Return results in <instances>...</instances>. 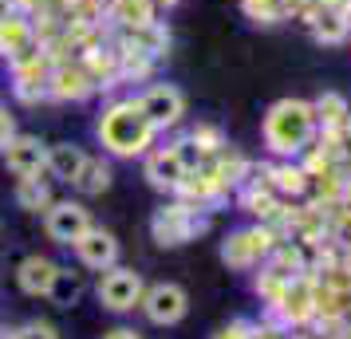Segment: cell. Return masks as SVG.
Wrapping results in <instances>:
<instances>
[{
  "mask_svg": "<svg viewBox=\"0 0 351 339\" xmlns=\"http://www.w3.org/2000/svg\"><path fill=\"white\" fill-rule=\"evenodd\" d=\"M143 276L134 273V268H127V264H111V268H103V276H99V304L107 307V312H130V307H138V300H143Z\"/></svg>",
  "mask_w": 351,
  "mask_h": 339,
  "instance_id": "5",
  "label": "cell"
},
{
  "mask_svg": "<svg viewBox=\"0 0 351 339\" xmlns=\"http://www.w3.org/2000/svg\"><path fill=\"white\" fill-rule=\"evenodd\" d=\"M16 339H60L56 336V327L51 323H44V320H32V323H24L20 331H12Z\"/></svg>",
  "mask_w": 351,
  "mask_h": 339,
  "instance_id": "26",
  "label": "cell"
},
{
  "mask_svg": "<svg viewBox=\"0 0 351 339\" xmlns=\"http://www.w3.org/2000/svg\"><path fill=\"white\" fill-rule=\"evenodd\" d=\"M316 111L308 99H276L261 118V138L272 158H300L316 142Z\"/></svg>",
  "mask_w": 351,
  "mask_h": 339,
  "instance_id": "1",
  "label": "cell"
},
{
  "mask_svg": "<svg viewBox=\"0 0 351 339\" xmlns=\"http://www.w3.org/2000/svg\"><path fill=\"white\" fill-rule=\"evenodd\" d=\"M12 71V95L16 103L24 107H36V103H44L48 99V71H51V55L44 48L28 55V60H16V64H8Z\"/></svg>",
  "mask_w": 351,
  "mask_h": 339,
  "instance_id": "8",
  "label": "cell"
},
{
  "mask_svg": "<svg viewBox=\"0 0 351 339\" xmlns=\"http://www.w3.org/2000/svg\"><path fill=\"white\" fill-rule=\"evenodd\" d=\"M138 307L146 312V320H150V323H158V327H174V323L186 320V312H190V296H186V288H182V284L162 280V284L143 288Z\"/></svg>",
  "mask_w": 351,
  "mask_h": 339,
  "instance_id": "6",
  "label": "cell"
},
{
  "mask_svg": "<svg viewBox=\"0 0 351 339\" xmlns=\"http://www.w3.org/2000/svg\"><path fill=\"white\" fill-rule=\"evenodd\" d=\"M348 40H351V36H348Z\"/></svg>",
  "mask_w": 351,
  "mask_h": 339,
  "instance_id": "34",
  "label": "cell"
},
{
  "mask_svg": "<svg viewBox=\"0 0 351 339\" xmlns=\"http://www.w3.org/2000/svg\"><path fill=\"white\" fill-rule=\"evenodd\" d=\"M12 12H16V8H12V0H0V20L12 16Z\"/></svg>",
  "mask_w": 351,
  "mask_h": 339,
  "instance_id": "30",
  "label": "cell"
},
{
  "mask_svg": "<svg viewBox=\"0 0 351 339\" xmlns=\"http://www.w3.org/2000/svg\"><path fill=\"white\" fill-rule=\"evenodd\" d=\"M95 225L91 221V213L83 201H51L48 210H44V233H48L56 244H75L87 233V229Z\"/></svg>",
  "mask_w": 351,
  "mask_h": 339,
  "instance_id": "9",
  "label": "cell"
},
{
  "mask_svg": "<svg viewBox=\"0 0 351 339\" xmlns=\"http://www.w3.org/2000/svg\"><path fill=\"white\" fill-rule=\"evenodd\" d=\"M206 229L209 217L197 205H186V201H170V205L154 210V217H150V237L162 249H178V244L193 241L197 233H206Z\"/></svg>",
  "mask_w": 351,
  "mask_h": 339,
  "instance_id": "3",
  "label": "cell"
},
{
  "mask_svg": "<svg viewBox=\"0 0 351 339\" xmlns=\"http://www.w3.org/2000/svg\"><path fill=\"white\" fill-rule=\"evenodd\" d=\"M12 134H16V118H12V111L0 103V150L8 146V138H12Z\"/></svg>",
  "mask_w": 351,
  "mask_h": 339,
  "instance_id": "27",
  "label": "cell"
},
{
  "mask_svg": "<svg viewBox=\"0 0 351 339\" xmlns=\"http://www.w3.org/2000/svg\"><path fill=\"white\" fill-rule=\"evenodd\" d=\"M119 44H130V48L146 51L150 60H162L170 51V28L162 20H146V24H134V28H123L119 32Z\"/></svg>",
  "mask_w": 351,
  "mask_h": 339,
  "instance_id": "17",
  "label": "cell"
},
{
  "mask_svg": "<svg viewBox=\"0 0 351 339\" xmlns=\"http://www.w3.org/2000/svg\"><path fill=\"white\" fill-rule=\"evenodd\" d=\"M312 111H316L319 130H332V127H343V118L351 114V103H348V95H339V91H324V95L312 99Z\"/></svg>",
  "mask_w": 351,
  "mask_h": 339,
  "instance_id": "20",
  "label": "cell"
},
{
  "mask_svg": "<svg viewBox=\"0 0 351 339\" xmlns=\"http://www.w3.org/2000/svg\"><path fill=\"white\" fill-rule=\"evenodd\" d=\"M213 339H253V327H249V323H229V327H221Z\"/></svg>",
  "mask_w": 351,
  "mask_h": 339,
  "instance_id": "28",
  "label": "cell"
},
{
  "mask_svg": "<svg viewBox=\"0 0 351 339\" xmlns=\"http://www.w3.org/2000/svg\"><path fill=\"white\" fill-rule=\"evenodd\" d=\"M83 273H75V268H56V280H51V288H48V300L56 307H71L75 300L83 296Z\"/></svg>",
  "mask_w": 351,
  "mask_h": 339,
  "instance_id": "22",
  "label": "cell"
},
{
  "mask_svg": "<svg viewBox=\"0 0 351 339\" xmlns=\"http://www.w3.org/2000/svg\"><path fill=\"white\" fill-rule=\"evenodd\" d=\"M0 339H16V336H12V331H4V327H0Z\"/></svg>",
  "mask_w": 351,
  "mask_h": 339,
  "instance_id": "32",
  "label": "cell"
},
{
  "mask_svg": "<svg viewBox=\"0 0 351 339\" xmlns=\"http://www.w3.org/2000/svg\"><path fill=\"white\" fill-rule=\"evenodd\" d=\"M348 162H351V150H348Z\"/></svg>",
  "mask_w": 351,
  "mask_h": 339,
  "instance_id": "33",
  "label": "cell"
},
{
  "mask_svg": "<svg viewBox=\"0 0 351 339\" xmlns=\"http://www.w3.org/2000/svg\"><path fill=\"white\" fill-rule=\"evenodd\" d=\"M40 51V36H36L32 16L24 12H12V16L0 20V60L4 64H16V60H28Z\"/></svg>",
  "mask_w": 351,
  "mask_h": 339,
  "instance_id": "12",
  "label": "cell"
},
{
  "mask_svg": "<svg viewBox=\"0 0 351 339\" xmlns=\"http://www.w3.org/2000/svg\"><path fill=\"white\" fill-rule=\"evenodd\" d=\"M256 181L261 186H269L276 197H304L308 194V174H304V166L296 158H276L272 166H261V170H253Z\"/></svg>",
  "mask_w": 351,
  "mask_h": 339,
  "instance_id": "14",
  "label": "cell"
},
{
  "mask_svg": "<svg viewBox=\"0 0 351 339\" xmlns=\"http://www.w3.org/2000/svg\"><path fill=\"white\" fill-rule=\"evenodd\" d=\"M95 95V83L80 60H56L48 71V99L56 103H83Z\"/></svg>",
  "mask_w": 351,
  "mask_h": 339,
  "instance_id": "11",
  "label": "cell"
},
{
  "mask_svg": "<svg viewBox=\"0 0 351 339\" xmlns=\"http://www.w3.org/2000/svg\"><path fill=\"white\" fill-rule=\"evenodd\" d=\"M111 178L114 174H111V166H107L103 158H87L83 162V170H80V178L71 181V186H75L83 197H99V194L111 190Z\"/></svg>",
  "mask_w": 351,
  "mask_h": 339,
  "instance_id": "21",
  "label": "cell"
},
{
  "mask_svg": "<svg viewBox=\"0 0 351 339\" xmlns=\"http://www.w3.org/2000/svg\"><path fill=\"white\" fill-rule=\"evenodd\" d=\"M186 138L197 146V154H202V158H213V154H221V150H225V134L213 127V123H197Z\"/></svg>",
  "mask_w": 351,
  "mask_h": 339,
  "instance_id": "24",
  "label": "cell"
},
{
  "mask_svg": "<svg viewBox=\"0 0 351 339\" xmlns=\"http://www.w3.org/2000/svg\"><path fill=\"white\" fill-rule=\"evenodd\" d=\"M276 249V233L269 225H245V229H233L229 237L221 241V260L229 268H256L261 260H269V253Z\"/></svg>",
  "mask_w": 351,
  "mask_h": 339,
  "instance_id": "4",
  "label": "cell"
},
{
  "mask_svg": "<svg viewBox=\"0 0 351 339\" xmlns=\"http://www.w3.org/2000/svg\"><path fill=\"white\" fill-rule=\"evenodd\" d=\"M103 339H143V336H138L134 327H114V331H107Z\"/></svg>",
  "mask_w": 351,
  "mask_h": 339,
  "instance_id": "29",
  "label": "cell"
},
{
  "mask_svg": "<svg viewBox=\"0 0 351 339\" xmlns=\"http://www.w3.org/2000/svg\"><path fill=\"white\" fill-rule=\"evenodd\" d=\"M87 162V150L75 142H51L48 146V174L56 181H75Z\"/></svg>",
  "mask_w": 351,
  "mask_h": 339,
  "instance_id": "19",
  "label": "cell"
},
{
  "mask_svg": "<svg viewBox=\"0 0 351 339\" xmlns=\"http://www.w3.org/2000/svg\"><path fill=\"white\" fill-rule=\"evenodd\" d=\"M16 205L20 210H28V213L48 210L51 205V186L40 178V174H36V178H20L16 181Z\"/></svg>",
  "mask_w": 351,
  "mask_h": 339,
  "instance_id": "23",
  "label": "cell"
},
{
  "mask_svg": "<svg viewBox=\"0 0 351 339\" xmlns=\"http://www.w3.org/2000/svg\"><path fill=\"white\" fill-rule=\"evenodd\" d=\"M324 4H343V8H351V0H324Z\"/></svg>",
  "mask_w": 351,
  "mask_h": 339,
  "instance_id": "31",
  "label": "cell"
},
{
  "mask_svg": "<svg viewBox=\"0 0 351 339\" xmlns=\"http://www.w3.org/2000/svg\"><path fill=\"white\" fill-rule=\"evenodd\" d=\"M186 174H190V162L182 158L178 142H174V146H150V150H146L143 178L150 181L154 190H162V194H174Z\"/></svg>",
  "mask_w": 351,
  "mask_h": 339,
  "instance_id": "10",
  "label": "cell"
},
{
  "mask_svg": "<svg viewBox=\"0 0 351 339\" xmlns=\"http://www.w3.org/2000/svg\"><path fill=\"white\" fill-rule=\"evenodd\" d=\"M71 249H75V257H80L83 268H95V273H103V268L119 264V241H114L111 229L91 225V229L80 237V241L71 244Z\"/></svg>",
  "mask_w": 351,
  "mask_h": 339,
  "instance_id": "15",
  "label": "cell"
},
{
  "mask_svg": "<svg viewBox=\"0 0 351 339\" xmlns=\"http://www.w3.org/2000/svg\"><path fill=\"white\" fill-rule=\"evenodd\" d=\"M308 32H312V40L324 44V48H339V44H348L351 8H343V4H319L316 16H312V24H308Z\"/></svg>",
  "mask_w": 351,
  "mask_h": 339,
  "instance_id": "16",
  "label": "cell"
},
{
  "mask_svg": "<svg viewBox=\"0 0 351 339\" xmlns=\"http://www.w3.org/2000/svg\"><path fill=\"white\" fill-rule=\"evenodd\" d=\"M56 260L51 257H40V253H32V257H24L16 264V284L24 296H48L51 280H56Z\"/></svg>",
  "mask_w": 351,
  "mask_h": 339,
  "instance_id": "18",
  "label": "cell"
},
{
  "mask_svg": "<svg viewBox=\"0 0 351 339\" xmlns=\"http://www.w3.org/2000/svg\"><path fill=\"white\" fill-rule=\"evenodd\" d=\"M95 134L107 154H114V158H138V154H146L154 146L158 130L150 127V118L143 114V107L134 99H114V103H107L99 111Z\"/></svg>",
  "mask_w": 351,
  "mask_h": 339,
  "instance_id": "2",
  "label": "cell"
},
{
  "mask_svg": "<svg viewBox=\"0 0 351 339\" xmlns=\"http://www.w3.org/2000/svg\"><path fill=\"white\" fill-rule=\"evenodd\" d=\"M241 8H245V16L253 24H280V20H288L285 0H241Z\"/></svg>",
  "mask_w": 351,
  "mask_h": 339,
  "instance_id": "25",
  "label": "cell"
},
{
  "mask_svg": "<svg viewBox=\"0 0 351 339\" xmlns=\"http://www.w3.org/2000/svg\"><path fill=\"white\" fill-rule=\"evenodd\" d=\"M134 103L143 107V114L150 118L154 130H170L186 118V95H182V87H174V83H150Z\"/></svg>",
  "mask_w": 351,
  "mask_h": 339,
  "instance_id": "7",
  "label": "cell"
},
{
  "mask_svg": "<svg viewBox=\"0 0 351 339\" xmlns=\"http://www.w3.org/2000/svg\"><path fill=\"white\" fill-rule=\"evenodd\" d=\"M0 154H4V166L16 178H36V174L48 170V142H40L36 134H12Z\"/></svg>",
  "mask_w": 351,
  "mask_h": 339,
  "instance_id": "13",
  "label": "cell"
}]
</instances>
